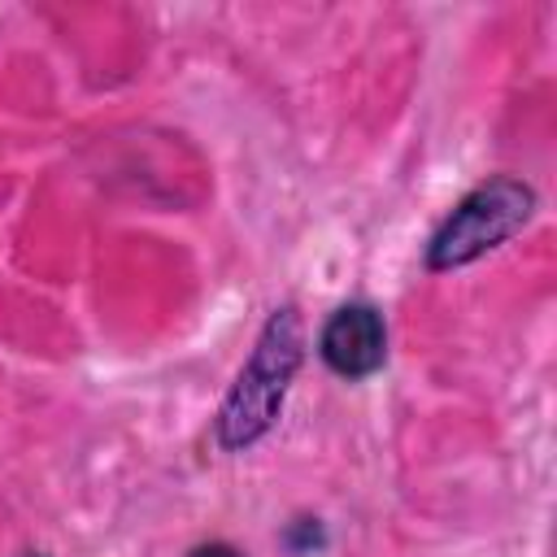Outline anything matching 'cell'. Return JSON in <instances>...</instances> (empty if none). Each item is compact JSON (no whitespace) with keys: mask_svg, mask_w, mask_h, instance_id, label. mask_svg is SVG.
<instances>
[{"mask_svg":"<svg viewBox=\"0 0 557 557\" xmlns=\"http://www.w3.org/2000/svg\"><path fill=\"white\" fill-rule=\"evenodd\" d=\"M305 318L292 300L274 305L261 322L248 361L239 366L235 383L226 387L218 413H213V440L222 453H244L257 440H265L287 405L292 379L305 366Z\"/></svg>","mask_w":557,"mask_h":557,"instance_id":"obj_1","label":"cell"},{"mask_svg":"<svg viewBox=\"0 0 557 557\" xmlns=\"http://www.w3.org/2000/svg\"><path fill=\"white\" fill-rule=\"evenodd\" d=\"M535 187L518 174H492L474 183L431 231L422 265L431 274H453L461 265H474L479 257L509 244L531 218H535Z\"/></svg>","mask_w":557,"mask_h":557,"instance_id":"obj_2","label":"cell"},{"mask_svg":"<svg viewBox=\"0 0 557 557\" xmlns=\"http://www.w3.org/2000/svg\"><path fill=\"white\" fill-rule=\"evenodd\" d=\"M318 357L335 379L361 383L387 361V322L370 300L339 305L318 331Z\"/></svg>","mask_w":557,"mask_h":557,"instance_id":"obj_3","label":"cell"},{"mask_svg":"<svg viewBox=\"0 0 557 557\" xmlns=\"http://www.w3.org/2000/svg\"><path fill=\"white\" fill-rule=\"evenodd\" d=\"M283 548L296 553V557H313V553H322V548H326V527H322V518H313V513L292 518V522L283 527Z\"/></svg>","mask_w":557,"mask_h":557,"instance_id":"obj_4","label":"cell"},{"mask_svg":"<svg viewBox=\"0 0 557 557\" xmlns=\"http://www.w3.org/2000/svg\"><path fill=\"white\" fill-rule=\"evenodd\" d=\"M187 557H248V553L235 548V544H226V540H205V544H196Z\"/></svg>","mask_w":557,"mask_h":557,"instance_id":"obj_5","label":"cell"},{"mask_svg":"<svg viewBox=\"0 0 557 557\" xmlns=\"http://www.w3.org/2000/svg\"><path fill=\"white\" fill-rule=\"evenodd\" d=\"M22 557H44V553H22Z\"/></svg>","mask_w":557,"mask_h":557,"instance_id":"obj_6","label":"cell"}]
</instances>
